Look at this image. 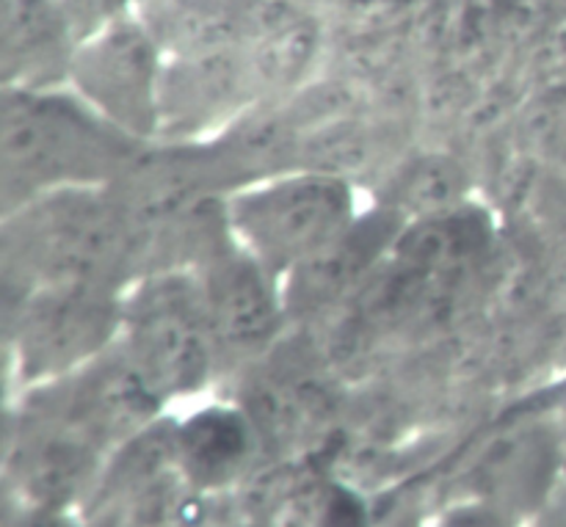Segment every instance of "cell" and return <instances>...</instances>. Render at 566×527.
Returning a JSON list of instances; mask_svg holds the SVG:
<instances>
[{"mask_svg": "<svg viewBox=\"0 0 566 527\" xmlns=\"http://www.w3.org/2000/svg\"><path fill=\"white\" fill-rule=\"evenodd\" d=\"M265 103L243 44L169 55L160 92V138L210 141Z\"/></svg>", "mask_w": 566, "mask_h": 527, "instance_id": "ba28073f", "label": "cell"}, {"mask_svg": "<svg viewBox=\"0 0 566 527\" xmlns=\"http://www.w3.org/2000/svg\"><path fill=\"white\" fill-rule=\"evenodd\" d=\"M119 348L166 403L202 392L221 376L197 274L155 271L125 291Z\"/></svg>", "mask_w": 566, "mask_h": 527, "instance_id": "277c9868", "label": "cell"}, {"mask_svg": "<svg viewBox=\"0 0 566 527\" xmlns=\"http://www.w3.org/2000/svg\"><path fill=\"white\" fill-rule=\"evenodd\" d=\"M75 50L61 0H0L3 88L66 86Z\"/></svg>", "mask_w": 566, "mask_h": 527, "instance_id": "8fae6325", "label": "cell"}, {"mask_svg": "<svg viewBox=\"0 0 566 527\" xmlns=\"http://www.w3.org/2000/svg\"><path fill=\"white\" fill-rule=\"evenodd\" d=\"M260 429L232 403H213L175 423V470L197 489H224L252 464Z\"/></svg>", "mask_w": 566, "mask_h": 527, "instance_id": "7c38bea8", "label": "cell"}, {"mask_svg": "<svg viewBox=\"0 0 566 527\" xmlns=\"http://www.w3.org/2000/svg\"><path fill=\"white\" fill-rule=\"evenodd\" d=\"M517 514L506 512L486 497H468L459 506H451L434 527H517Z\"/></svg>", "mask_w": 566, "mask_h": 527, "instance_id": "e0dca14e", "label": "cell"}, {"mask_svg": "<svg viewBox=\"0 0 566 527\" xmlns=\"http://www.w3.org/2000/svg\"><path fill=\"white\" fill-rule=\"evenodd\" d=\"M193 274L219 348L221 376L274 351L291 326L285 287L274 271L232 241Z\"/></svg>", "mask_w": 566, "mask_h": 527, "instance_id": "52a82bcc", "label": "cell"}, {"mask_svg": "<svg viewBox=\"0 0 566 527\" xmlns=\"http://www.w3.org/2000/svg\"><path fill=\"white\" fill-rule=\"evenodd\" d=\"M536 527H566V492L553 495L536 514Z\"/></svg>", "mask_w": 566, "mask_h": 527, "instance_id": "d6986e66", "label": "cell"}, {"mask_svg": "<svg viewBox=\"0 0 566 527\" xmlns=\"http://www.w3.org/2000/svg\"><path fill=\"white\" fill-rule=\"evenodd\" d=\"M166 50L138 11L77 44L66 86L138 141L160 138Z\"/></svg>", "mask_w": 566, "mask_h": 527, "instance_id": "8992f818", "label": "cell"}, {"mask_svg": "<svg viewBox=\"0 0 566 527\" xmlns=\"http://www.w3.org/2000/svg\"><path fill=\"white\" fill-rule=\"evenodd\" d=\"M562 3H564V6H566V0H562Z\"/></svg>", "mask_w": 566, "mask_h": 527, "instance_id": "44dd1931", "label": "cell"}, {"mask_svg": "<svg viewBox=\"0 0 566 527\" xmlns=\"http://www.w3.org/2000/svg\"><path fill=\"white\" fill-rule=\"evenodd\" d=\"M407 221L385 204L363 210L340 238L282 280L287 318L293 324L324 318L370 285L390 260Z\"/></svg>", "mask_w": 566, "mask_h": 527, "instance_id": "9c48e42d", "label": "cell"}, {"mask_svg": "<svg viewBox=\"0 0 566 527\" xmlns=\"http://www.w3.org/2000/svg\"><path fill=\"white\" fill-rule=\"evenodd\" d=\"M553 478L556 445L539 431H525L503 440L479 464V497L497 503L517 517L525 512L539 514L553 497Z\"/></svg>", "mask_w": 566, "mask_h": 527, "instance_id": "5bb4252c", "label": "cell"}, {"mask_svg": "<svg viewBox=\"0 0 566 527\" xmlns=\"http://www.w3.org/2000/svg\"><path fill=\"white\" fill-rule=\"evenodd\" d=\"M125 291L48 285L6 291V348L22 392L77 373L114 351Z\"/></svg>", "mask_w": 566, "mask_h": 527, "instance_id": "5b68a950", "label": "cell"}, {"mask_svg": "<svg viewBox=\"0 0 566 527\" xmlns=\"http://www.w3.org/2000/svg\"><path fill=\"white\" fill-rule=\"evenodd\" d=\"M11 527H77L66 514V508H53V506H36V503L22 500L20 514H17V523Z\"/></svg>", "mask_w": 566, "mask_h": 527, "instance_id": "ac0fdd59", "label": "cell"}, {"mask_svg": "<svg viewBox=\"0 0 566 527\" xmlns=\"http://www.w3.org/2000/svg\"><path fill=\"white\" fill-rule=\"evenodd\" d=\"M103 453L108 451L81 431L20 407V442L14 447L20 500L70 508L97 492Z\"/></svg>", "mask_w": 566, "mask_h": 527, "instance_id": "30bf717a", "label": "cell"}, {"mask_svg": "<svg viewBox=\"0 0 566 527\" xmlns=\"http://www.w3.org/2000/svg\"><path fill=\"white\" fill-rule=\"evenodd\" d=\"M459 177L462 171L453 160L442 155H415L412 160L396 166V171L387 177V193L381 204L396 210L407 224L446 213L464 204Z\"/></svg>", "mask_w": 566, "mask_h": 527, "instance_id": "9a60e30c", "label": "cell"}, {"mask_svg": "<svg viewBox=\"0 0 566 527\" xmlns=\"http://www.w3.org/2000/svg\"><path fill=\"white\" fill-rule=\"evenodd\" d=\"M3 287L48 285L127 291L142 276V232L105 188L44 193L3 213Z\"/></svg>", "mask_w": 566, "mask_h": 527, "instance_id": "6da1fadb", "label": "cell"}, {"mask_svg": "<svg viewBox=\"0 0 566 527\" xmlns=\"http://www.w3.org/2000/svg\"><path fill=\"white\" fill-rule=\"evenodd\" d=\"M61 9H64L66 22L75 33L77 44H81L114 22L125 20L127 14L136 11V6H133V0H61Z\"/></svg>", "mask_w": 566, "mask_h": 527, "instance_id": "2e32d148", "label": "cell"}, {"mask_svg": "<svg viewBox=\"0 0 566 527\" xmlns=\"http://www.w3.org/2000/svg\"><path fill=\"white\" fill-rule=\"evenodd\" d=\"M147 3H153V0H133V6H136V11L144 9V6H147Z\"/></svg>", "mask_w": 566, "mask_h": 527, "instance_id": "ffe728a7", "label": "cell"}, {"mask_svg": "<svg viewBox=\"0 0 566 527\" xmlns=\"http://www.w3.org/2000/svg\"><path fill=\"white\" fill-rule=\"evenodd\" d=\"M138 14L166 55H186L247 42L254 0H153Z\"/></svg>", "mask_w": 566, "mask_h": 527, "instance_id": "4fadbf2b", "label": "cell"}, {"mask_svg": "<svg viewBox=\"0 0 566 527\" xmlns=\"http://www.w3.org/2000/svg\"><path fill=\"white\" fill-rule=\"evenodd\" d=\"M359 213L357 182L321 169L276 171L227 193L238 246L280 280L340 238Z\"/></svg>", "mask_w": 566, "mask_h": 527, "instance_id": "3957f363", "label": "cell"}, {"mask_svg": "<svg viewBox=\"0 0 566 527\" xmlns=\"http://www.w3.org/2000/svg\"><path fill=\"white\" fill-rule=\"evenodd\" d=\"M144 144L111 125L70 86L3 88V213L44 193L114 186Z\"/></svg>", "mask_w": 566, "mask_h": 527, "instance_id": "7a4b0ae2", "label": "cell"}]
</instances>
